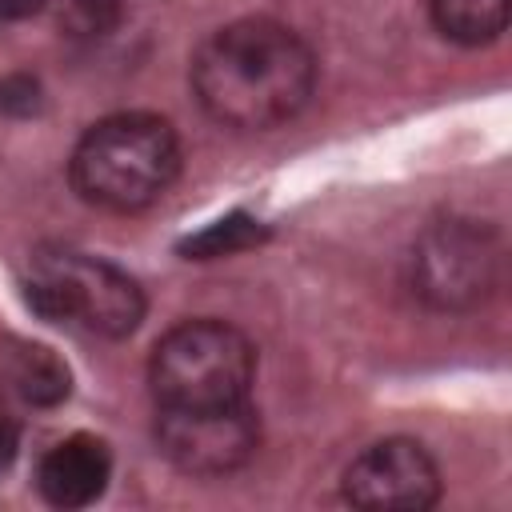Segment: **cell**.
<instances>
[{
    "mask_svg": "<svg viewBox=\"0 0 512 512\" xmlns=\"http://www.w3.org/2000/svg\"><path fill=\"white\" fill-rule=\"evenodd\" d=\"M16 448H20V440H16V428H12V424H0V472H8V468H12V460H16Z\"/></svg>",
    "mask_w": 512,
    "mask_h": 512,
    "instance_id": "15",
    "label": "cell"
},
{
    "mask_svg": "<svg viewBox=\"0 0 512 512\" xmlns=\"http://www.w3.org/2000/svg\"><path fill=\"white\" fill-rule=\"evenodd\" d=\"M500 280V236L484 220L444 216L412 248V288L444 312L480 304Z\"/></svg>",
    "mask_w": 512,
    "mask_h": 512,
    "instance_id": "5",
    "label": "cell"
},
{
    "mask_svg": "<svg viewBox=\"0 0 512 512\" xmlns=\"http://www.w3.org/2000/svg\"><path fill=\"white\" fill-rule=\"evenodd\" d=\"M0 112H8V116H32V112H40V84L32 76H24V72L4 76L0 80Z\"/></svg>",
    "mask_w": 512,
    "mask_h": 512,
    "instance_id": "13",
    "label": "cell"
},
{
    "mask_svg": "<svg viewBox=\"0 0 512 512\" xmlns=\"http://www.w3.org/2000/svg\"><path fill=\"white\" fill-rule=\"evenodd\" d=\"M316 88L312 48L276 20L252 16L216 28L192 56L200 108L236 132H264L292 120Z\"/></svg>",
    "mask_w": 512,
    "mask_h": 512,
    "instance_id": "1",
    "label": "cell"
},
{
    "mask_svg": "<svg viewBox=\"0 0 512 512\" xmlns=\"http://www.w3.org/2000/svg\"><path fill=\"white\" fill-rule=\"evenodd\" d=\"M256 376L252 340L224 320H188L164 332L148 360V384L160 408L244 404Z\"/></svg>",
    "mask_w": 512,
    "mask_h": 512,
    "instance_id": "3",
    "label": "cell"
},
{
    "mask_svg": "<svg viewBox=\"0 0 512 512\" xmlns=\"http://www.w3.org/2000/svg\"><path fill=\"white\" fill-rule=\"evenodd\" d=\"M44 8V0H0V24H12V20H28Z\"/></svg>",
    "mask_w": 512,
    "mask_h": 512,
    "instance_id": "14",
    "label": "cell"
},
{
    "mask_svg": "<svg viewBox=\"0 0 512 512\" xmlns=\"http://www.w3.org/2000/svg\"><path fill=\"white\" fill-rule=\"evenodd\" d=\"M180 172V140L164 116L116 112L96 120L68 164L80 200L108 212L148 208Z\"/></svg>",
    "mask_w": 512,
    "mask_h": 512,
    "instance_id": "2",
    "label": "cell"
},
{
    "mask_svg": "<svg viewBox=\"0 0 512 512\" xmlns=\"http://www.w3.org/2000/svg\"><path fill=\"white\" fill-rule=\"evenodd\" d=\"M268 236V228L248 216V212H228L220 220H212L208 228H200L196 236L180 240V256L184 260H216V256H236L244 248H256Z\"/></svg>",
    "mask_w": 512,
    "mask_h": 512,
    "instance_id": "11",
    "label": "cell"
},
{
    "mask_svg": "<svg viewBox=\"0 0 512 512\" xmlns=\"http://www.w3.org/2000/svg\"><path fill=\"white\" fill-rule=\"evenodd\" d=\"M120 20V0H68L64 4V24L76 36H104Z\"/></svg>",
    "mask_w": 512,
    "mask_h": 512,
    "instance_id": "12",
    "label": "cell"
},
{
    "mask_svg": "<svg viewBox=\"0 0 512 512\" xmlns=\"http://www.w3.org/2000/svg\"><path fill=\"white\" fill-rule=\"evenodd\" d=\"M156 444L180 472L224 476L252 460L260 444V420L248 400L228 408H160Z\"/></svg>",
    "mask_w": 512,
    "mask_h": 512,
    "instance_id": "6",
    "label": "cell"
},
{
    "mask_svg": "<svg viewBox=\"0 0 512 512\" xmlns=\"http://www.w3.org/2000/svg\"><path fill=\"white\" fill-rule=\"evenodd\" d=\"M112 476V452L100 436L76 432L52 444L36 468V488L56 508H84L92 504Z\"/></svg>",
    "mask_w": 512,
    "mask_h": 512,
    "instance_id": "8",
    "label": "cell"
},
{
    "mask_svg": "<svg viewBox=\"0 0 512 512\" xmlns=\"http://www.w3.org/2000/svg\"><path fill=\"white\" fill-rule=\"evenodd\" d=\"M24 296L36 316L52 324H80L108 340L136 332L144 320L140 284L124 268L84 252H40Z\"/></svg>",
    "mask_w": 512,
    "mask_h": 512,
    "instance_id": "4",
    "label": "cell"
},
{
    "mask_svg": "<svg viewBox=\"0 0 512 512\" xmlns=\"http://www.w3.org/2000/svg\"><path fill=\"white\" fill-rule=\"evenodd\" d=\"M344 500L368 512H424L440 500V468L420 440L392 436L348 464Z\"/></svg>",
    "mask_w": 512,
    "mask_h": 512,
    "instance_id": "7",
    "label": "cell"
},
{
    "mask_svg": "<svg viewBox=\"0 0 512 512\" xmlns=\"http://www.w3.org/2000/svg\"><path fill=\"white\" fill-rule=\"evenodd\" d=\"M508 4L512 0H428V16L444 40L480 48L508 28Z\"/></svg>",
    "mask_w": 512,
    "mask_h": 512,
    "instance_id": "9",
    "label": "cell"
},
{
    "mask_svg": "<svg viewBox=\"0 0 512 512\" xmlns=\"http://www.w3.org/2000/svg\"><path fill=\"white\" fill-rule=\"evenodd\" d=\"M12 384L28 404H60L72 392V376L68 364L40 344H20L12 356Z\"/></svg>",
    "mask_w": 512,
    "mask_h": 512,
    "instance_id": "10",
    "label": "cell"
}]
</instances>
